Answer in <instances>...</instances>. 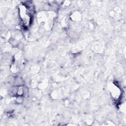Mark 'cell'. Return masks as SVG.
I'll list each match as a JSON object with an SVG mask.
<instances>
[{"mask_svg":"<svg viewBox=\"0 0 126 126\" xmlns=\"http://www.w3.org/2000/svg\"><path fill=\"white\" fill-rule=\"evenodd\" d=\"M20 17L24 26H28L31 23V15L29 11L24 5H21L20 8Z\"/></svg>","mask_w":126,"mask_h":126,"instance_id":"1","label":"cell"}]
</instances>
